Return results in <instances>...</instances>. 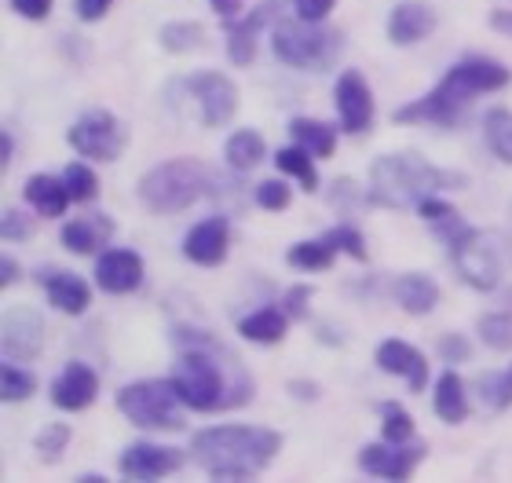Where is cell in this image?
Listing matches in <instances>:
<instances>
[{
	"instance_id": "cell-1",
	"label": "cell",
	"mask_w": 512,
	"mask_h": 483,
	"mask_svg": "<svg viewBox=\"0 0 512 483\" xmlns=\"http://www.w3.org/2000/svg\"><path fill=\"white\" fill-rule=\"evenodd\" d=\"M172 341L180 344L183 352L172 366V388L183 399V407L213 414V410H231L242 407L246 399H253V377H235L227 381L220 355H227V348L216 337H209L205 330H187L176 326Z\"/></svg>"
},
{
	"instance_id": "cell-2",
	"label": "cell",
	"mask_w": 512,
	"mask_h": 483,
	"mask_svg": "<svg viewBox=\"0 0 512 483\" xmlns=\"http://www.w3.org/2000/svg\"><path fill=\"white\" fill-rule=\"evenodd\" d=\"M282 451V436L256 425H216L191 440V458L213 480H249L260 476Z\"/></svg>"
},
{
	"instance_id": "cell-3",
	"label": "cell",
	"mask_w": 512,
	"mask_h": 483,
	"mask_svg": "<svg viewBox=\"0 0 512 483\" xmlns=\"http://www.w3.org/2000/svg\"><path fill=\"white\" fill-rule=\"evenodd\" d=\"M509 81L512 74L502 63H494V59H465V63L450 66L432 92H425L421 99L395 110V121L399 125L428 121V125L450 129V125H458L465 118V110L472 107V99L480 96V92H498Z\"/></svg>"
},
{
	"instance_id": "cell-4",
	"label": "cell",
	"mask_w": 512,
	"mask_h": 483,
	"mask_svg": "<svg viewBox=\"0 0 512 483\" xmlns=\"http://www.w3.org/2000/svg\"><path fill=\"white\" fill-rule=\"evenodd\" d=\"M469 187V176L454 169H436L421 154H381L370 165V191L366 205H384V209H410L428 194L439 191H461Z\"/></svg>"
},
{
	"instance_id": "cell-5",
	"label": "cell",
	"mask_w": 512,
	"mask_h": 483,
	"mask_svg": "<svg viewBox=\"0 0 512 483\" xmlns=\"http://www.w3.org/2000/svg\"><path fill=\"white\" fill-rule=\"evenodd\" d=\"M209 191H213V172L198 158H169L147 169L139 180V202L150 213H183Z\"/></svg>"
},
{
	"instance_id": "cell-6",
	"label": "cell",
	"mask_w": 512,
	"mask_h": 483,
	"mask_svg": "<svg viewBox=\"0 0 512 483\" xmlns=\"http://www.w3.org/2000/svg\"><path fill=\"white\" fill-rule=\"evenodd\" d=\"M271 48H275L278 63L293 66V70H311V74H322L337 63L341 55V33L326 30L322 22L308 19H282L275 22L271 30Z\"/></svg>"
},
{
	"instance_id": "cell-7",
	"label": "cell",
	"mask_w": 512,
	"mask_h": 483,
	"mask_svg": "<svg viewBox=\"0 0 512 483\" xmlns=\"http://www.w3.org/2000/svg\"><path fill=\"white\" fill-rule=\"evenodd\" d=\"M183 399L176 396L172 381H132L118 392V410L132 425L150 432H180L183 429Z\"/></svg>"
},
{
	"instance_id": "cell-8",
	"label": "cell",
	"mask_w": 512,
	"mask_h": 483,
	"mask_svg": "<svg viewBox=\"0 0 512 483\" xmlns=\"http://www.w3.org/2000/svg\"><path fill=\"white\" fill-rule=\"evenodd\" d=\"M447 249L465 286H472V290H480V293H491L494 286L502 282V257H498V249L491 246V238L480 235L476 227H469V224L458 227V231L447 238Z\"/></svg>"
},
{
	"instance_id": "cell-9",
	"label": "cell",
	"mask_w": 512,
	"mask_h": 483,
	"mask_svg": "<svg viewBox=\"0 0 512 483\" xmlns=\"http://www.w3.org/2000/svg\"><path fill=\"white\" fill-rule=\"evenodd\" d=\"M66 143L74 147L81 158L92 161H118L121 151L128 143V132L110 110H88L81 118L70 125L66 132Z\"/></svg>"
},
{
	"instance_id": "cell-10",
	"label": "cell",
	"mask_w": 512,
	"mask_h": 483,
	"mask_svg": "<svg viewBox=\"0 0 512 483\" xmlns=\"http://www.w3.org/2000/svg\"><path fill=\"white\" fill-rule=\"evenodd\" d=\"M187 92L198 99L202 107V125L205 129H224L227 121L235 118L238 110V85L220 70H202L187 81Z\"/></svg>"
},
{
	"instance_id": "cell-11",
	"label": "cell",
	"mask_w": 512,
	"mask_h": 483,
	"mask_svg": "<svg viewBox=\"0 0 512 483\" xmlns=\"http://www.w3.org/2000/svg\"><path fill=\"white\" fill-rule=\"evenodd\" d=\"M425 454L421 443H366L359 451V469L377 480H410L417 465L425 462Z\"/></svg>"
},
{
	"instance_id": "cell-12",
	"label": "cell",
	"mask_w": 512,
	"mask_h": 483,
	"mask_svg": "<svg viewBox=\"0 0 512 483\" xmlns=\"http://www.w3.org/2000/svg\"><path fill=\"white\" fill-rule=\"evenodd\" d=\"M333 103H337L341 129L348 132V136L370 132V125H374V92H370V85H366V77L359 74V70H344V74L337 77Z\"/></svg>"
},
{
	"instance_id": "cell-13",
	"label": "cell",
	"mask_w": 512,
	"mask_h": 483,
	"mask_svg": "<svg viewBox=\"0 0 512 483\" xmlns=\"http://www.w3.org/2000/svg\"><path fill=\"white\" fill-rule=\"evenodd\" d=\"M125 480H161L183 469V454L176 447H158V443H128L118 462Z\"/></svg>"
},
{
	"instance_id": "cell-14",
	"label": "cell",
	"mask_w": 512,
	"mask_h": 483,
	"mask_svg": "<svg viewBox=\"0 0 512 483\" xmlns=\"http://www.w3.org/2000/svg\"><path fill=\"white\" fill-rule=\"evenodd\" d=\"M227 242H231V227L224 216H205L202 224H194L183 235V257L202 268H216L227 260Z\"/></svg>"
},
{
	"instance_id": "cell-15",
	"label": "cell",
	"mask_w": 512,
	"mask_h": 483,
	"mask_svg": "<svg viewBox=\"0 0 512 483\" xmlns=\"http://www.w3.org/2000/svg\"><path fill=\"white\" fill-rule=\"evenodd\" d=\"M99 396V377L96 370L88 363H66L63 374L52 381V403L59 410H70V414H77V410H88L92 403H96Z\"/></svg>"
},
{
	"instance_id": "cell-16",
	"label": "cell",
	"mask_w": 512,
	"mask_h": 483,
	"mask_svg": "<svg viewBox=\"0 0 512 483\" xmlns=\"http://www.w3.org/2000/svg\"><path fill=\"white\" fill-rule=\"evenodd\" d=\"M4 359L8 363H26V359H37L44 348V322L41 315L33 312H8L4 315Z\"/></svg>"
},
{
	"instance_id": "cell-17",
	"label": "cell",
	"mask_w": 512,
	"mask_h": 483,
	"mask_svg": "<svg viewBox=\"0 0 512 483\" xmlns=\"http://www.w3.org/2000/svg\"><path fill=\"white\" fill-rule=\"evenodd\" d=\"M96 286L103 293H132L143 286V257L132 249H107L96 260Z\"/></svg>"
},
{
	"instance_id": "cell-18",
	"label": "cell",
	"mask_w": 512,
	"mask_h": 483,
	"mask_svg": "<svg viewBox=\"0 0 512 483\" xmlns=\"http://www.w3.org/2000/svg\"><path fill=\"white\" fill-rule=\"evenodd\" d=\"M432 30H436V11L425 0H403L388 11V41L395 48H410Z\"/></svg>"
},
{
	"instance_id": "cell-19",
	"label": "cell",
	"mask_w": 512,
	"mask_h": 483,
	"mask_svg": "<svg viewBox=\"0 0 512 483\" xmlns=\"http://www.w3.org/2000/svg\"><path fill=\"white\" fill-rule=\"evenodd\" d=\"M374 363L381 366L384 374H395V377H406V385H410V392H425V381H428V363L425 355L417 352L414 344L406 341H384L381 348H377Z\"/></svg>"
},
{
	"instance_id": "cell-20",
	"label": "cell",
	"mask_w": 512,
	"mask_h": 483,
	"mask_svg": "<svg viewBox=\"0 0 512 483\" xmlns=\"http://www.w3.org/2000/svg\"><path fill=\"white\" fill-rule=\"evenodd\" d=\"M41 286L48 293V301H52L55 312H66V315H81L88 312V304H92V290H88V282L74 271H59V268H41Z\"/></svg>"
},
{
	"instance_id": "cell-21",
	"label": "cell",
	"mask_w": 512,
	"mask_h": 483,
	"mask_svg": "<svg viewBox=\"0 0 512 483\" xmlns=\"http://www.w3.org/2000/svg\"><path fill=\"white\" fill-rule=\"evenodd\" d=\"M110 235H114V220L103 213H88V216H74L70 224H63L59 242H63L70 253H77V257H88V253H96L99 246H107Z\"/></svg>"
},
{
	"instance_id": "cell-22",
	"label": "cell",
	"mask_w": 512,
	"mask_h": 483,
	"mask_svg": "<svg viewBox=\"0 0 512 483\" xmlns=\"http://www.w3.org/2000/svg\"><path fill=\"white\" fill-rule=\"evenodd\" d=\"M22 194H26V202L33 205V213L44 216V220L63 216L66 205L74 202V198H70V187H66V180H55V176H48V172H37V176H30V180H26V187H22Z\"/></svg>"
},
{
	"instance_id": "cell-23",
	"label": "cell",
	"mask_w": 512,
	"mask_h": 483,
	"mask_svg": "<svg viewBox=\"0 0 512 483\" xmlns=\"http://www.w3.org/2000/svg\"><path fill=\"white\" fill-rule=\"evenodd\" d=\"M267 19H271V4H260V8L242 22L227 19V55H231L235 66H249L256 59V33H260V26H264Z\"/></svg>"
},
{
	"instance_id": "cell-24",
	"label": "cell",
	"mask_w": 512,
	"mask_h": 483,
	"mask_svg": "<svg viewBox=\"0 0 512 483\" xmlns=\"http://www.w3.org/2000/svg\"><path fill=\"white\" fill-rule=\"evenodd\" d=\"M395 301L406 315H428L436 312L439 304V286L436 279H428L421 271H406L395 279Z\"/></svg>"
},
{
	"instance_id": "cell-25",
	"label": "cell",
	"mask_w": 512,
	"mask_h": 483,
	"mask_svg": "<svg viewBox=\"0 0 512 483\" xmlns=\"http://www.w3.org/2000/svg\"><path fill=\"white\" fill-rule=\"evenodd\" d=\"M289 322L293 319L282 308H260V312H249L246 319L238 322V333L253 344H278L286 341Z\"/></svg>"
},
{
	"instance_id": "cell-26",
	"label": "cell",
	"mask_w": 512,
	"mask_h": 483,
	"mask_svg": "<svg viewBox=\"0 0 512 483\" xmlns=\"http://www.w3.org/2000/svg\"><path fill=\"white\" fill-rule=\"evenodd\" d=\"M436 414L447 425H461L469 418V396H465V381L454 370H443L436 381Z\"/></svg>"
},
{
	"instance_id": "cell-27",
	"label": "cell",
	"mask_w": 512,
	"mask_h": 483,
	"mask_svg": "<svg viewBox=\"0 0 512 483\" xmlns=\"http://www.w3.org/2000/svg\"><path fill=\"white\" fill-rule=\"evenodd\" d=\"M264 154H267L264 136H260L256 129H238V132H231V140H227V147H224L227 165H231L235 172L256 169V165L264 161Z\"/></svg>"
},
{
	"instance_id": "cell-28",
	"label": "cell",
	"mask_w": 512,
	"mask_h": 483,
	"mask_svg": "<svg viewBox=\"0 0 512 483\" xmlns=\"http://www.w3.org/2000/svg\"><path fill=\"white\" fill-rule=\"evenodd\" d=\"M289 136H293L300 147H308L315 158H330L333 147H337V129L315 118H293L289 121Z\"/></svg>"
},
{
	"instance_id": "cell-29",
	"label": "cell",
	"mask_w": 512,
	"mask_h": 483,
	"mask_svg": "<svg viewBox=\"0 0 512 483\" xmlns=\"http://www.w3.org/2000/svg\"><path fill=\"white\" fill-rule=\"evenodd\" d=\"M483 136H487V147L498 161L512 165V110L494 107L483 114Z\"/></svg>"
},
{
	"instance_id": "cell-30",
	"label": "cell",
	"mask_w": 512,
	"mask_h": 483,
	"mask_svg": "<svg viewBox=\"0 0 512 483\" xmlns=\"http://www.w3.org/2000/svg\"><path fill=\"white\" fill-rule=\"evenodd\" d=\"M311 158H315V154L297 143V147H282V151L275 154V165H278V172H289L293 180H300L304 191H319V172H315Z\"/></svg>"
},
{
	"instance_id": "cell-31",
	"label": "cell",
	"mask_w": 512,
	"mask_h": 483,
	"mask_svg": "<svg viewBox=\"0 0 512 483\" xmlns=\"http://www.w3.org/2000/svg\"><path fill=\"white\" fill-rule=\"evenodd\" d=\"M158 41L165 52L172 55H187L194 48H202L205 44V26L202 22H169V26H161Z\"/></svg>"
},
{
	"instance_id": "cell-32",
	"label": "cell",
	"mask_w": 512,
	"mask_h": 483,
	"mask_svg": "<svg viewBox=\"0 0 512 483\" xmlns=\"http://www.w3.org/2000/svg\"><path fill=\"white\" fill-rule=\"evenodd\" d=\"M333 253H337V249H333L326 238H319V242H297V246L286 253V260H289V268H297V271H326L333 264Z\"/></svg>"
},
{
	"instance_id": "cell-33",
	"label": "cell",
	"mask_w": 512,
	"mask_h": 483,
	"mask_svg": "<svg viewBox=\"0 0 512 483\" xmlns=\"http://www.w3.org/2000/svg\"><path fill=\"white\" fill-rule=\"evenodd\" d=\"M414 418L406 414L403 403H381V440L388 443H410L414 440Z\"/></svg>"
},
{
	"instance_id": "cell-34",
	"label": "cell",
	"mask_w": 512,
	"mask_h": 483,
	"mask_svg": "<svg viewBox=\"0 0 512 483\" xmlns=\"http://www.w3.org/2000/svg\"><path fill=\"white\" fill-rule=\"evenodd\" d=\"M37 392V377L30 370H19L15 363L4 359V370H0V399L4 403H22V399H30Z\"/></svg>"
},
{
	"instance_id": "cell-35",
	"label": "cell",
	"mask_w": 512,
	"mask_h": 483,
	"mask_svg": "<svg viewBox=\"0 0 512 483\" xmlns=\"http://www.w3.org/2000/svg\"><path fill=\"white\" fill-rule=\"evenodd\" d=\"M476 330H480L487 348H494V352H512V315L509 312L480 315Z\"/></svg>"
},
{
	"instance_id": "cell-36",
	"label": "cell",
	"mask_w": 512,
	"mask_h": 483,
	"mask_svg": "<svg viewBox=\"0 0 512 483\" xmlns=\"http://www.w3.org/2000/svg\"><path fill=\"white\" fill-rule=\"evenodd\" d=\"M480 403L487 410H509L512 407V377L505 374H483L480 377Z\"/></svg>"
},
{
	"instance_id": "cell-37",
	"label": "cell",
	"mask_w": 512,
	"mask_h": 483,
	"mask_svg": "<svg viewBox=\"0 0 512 483\" xmlns=\"http://www.w3.org/2000/svg\"><path fill=\"white\" fill-rule=\"evenodd\" d=\"M63 180H66V187H70V198H74V202H92L99 194L96 172L88 169V165H81V161H70V165H66Z\"/></svg>"
},
{
	"instance_id": "cell-38",
	"label": "cell",
	"mask_w": 512,
	"mask_h": 483,
	"mask_svg": "<svg viewBox=\"0 0 512 483\" xmlns=\"http://www.w3.org/2000/svg\"><path fill=\"white\" fill-rule=\"evenodd\" d=\"M66 443H70V425L59 421V425H48V429L37 436V451H41L44 462H59L66 451Z\"/></svg>"
},
{
	"instance_id": "cell-39",
	"label": "cell",
	"mask_w": 512,
	"mask_h": 483,
	"mask_svg": "<svg viewBox=\"0 0 512 483\" xmlns=\"http://www.w3.org/2000/svg\"><path fill=\"white\" fill-rule=\"evenodd\" d=\"M289 202H293V191L282 180H264L256 187V205L267 213H282V209H289Z\"/></svg>"
},
{
	"instance_id": "cell-40",
	"label": "cell",
	"mask_w": 512,
	"mask_h": 483,
	"mask_svg": "<svg viewBox=\"0 0 512 483\" xmlns=\"http://www.w3.org/2000/svg\"><path fill=\"white\" fill-rule=\"evenodd\" d=\"M326 242H330L333 249H344L352 260H366V238L359 235L352 224H341V227H333V231H326Z\"/></svg>"
},
{
	"instance_id": "cell-41",
	"label": "cell",
	"mask_w": 512,
	"mask_h": 483,
	"mask_svg": "<svg viewBox=\"0 0 512 483\" xmlns=\"http://www.w3.org/2000/svg\"><path fill=\"white\" fill-rule=\"evenodd\" d=\"M436 352H439V359L443 363H469L472 359V341L465 337V333H443L439 337V344H436Z\"/></svg>"
},
{
	"instance_id": "cell-42",
	"label": "cell",
	"mask_w": 512,
	"mask_h": 483,
	"mask_svg": "<svg viewBox=\"0 0 512 483\" xmlns=\"http://www.w3.org/2000/svg\"><path fill=\"white\" fill-rule=\"evenodd\" d=\"M0 235H4V242H30V238H33L30 216H22L19 209H4V220H0Z\"/></svg>"
},
{
	"instance_id": "cell-43",
	"label": "cell",
	"mask_w": 512,
	"mask_h": 483,
	"mask_svg": "<svg viewBox=\"0 0 512 483\" xmlns=\"http://www.w3.org/2000/svg\"><path fill=\"white\" fill-rule=\"evenodd\" d=\"M311 297H315V290L304 286V282H300V286H289L286 297H282V312H286L289 319H304V315H308Z\"/></svg>"
},
{
	"instance_id": "cell-44",
	"label": "cell",
	"mask_w": 512,
	"mask_h": 483,
	"mask_svg": "<svg viewBox=\"0 0 512 483\" xmlns=\"http://www.w3.org/2000/svg\"><path fill=\"white\" fill-rule=\"evenodd\" d=\"M417 213H421V220H428V224H443V220H450V216H458V209L447 205L443 198H436V194H428V198L417 202Z\"/></svg>"
},
{
	"instance_id": "cell-45",
	"label": "cell",
	"mask_w": 512,
	"mask_h": 483,
	"mask_svg": "<svg viewBox=\"0 0 512 483\" xmlns=\"http://www.w3.org/2000/svg\"><path fill=\"white\" fill-rule=\"evenodd\" d=\"M333 4H337V0H293V11H297V19L322 22L333 11Z\"/></svg>"
},
{
	"instance_id": "cell-46",
	"label": "cell",
	"mask_w": 512,
	"mask_h": 483,
	"mask_svg": "<svg viewBox=\"0 0 512 483\" xmlns=\"http://www.w3.org/2000/svg\"><path fill=\"white\" fill-rule=\"evenodd\" d=\"M52 4L55 0H11V11L15 15H22V19H33V22H41L52 15Z\"/></svg>"
},
{
	"instance_id": "cell-47",
	"label": "cell",
	"mask_w": 512,
	"mask_h": 483,
	"mask_svg": "<svg viewBox=\"0 0 512 483\" xmlns=\"http://www.w3.org/2000/svg\"><path fill=\"white\" fill-rule=\"evenodd\" d=\"M110 4L114 0H74V11L81 22H99L110 11Z\"/></svg>"
},
{
	"instance_id": "cell-48",
	"label": "cell",
	"mask_w": 512,
	"mask_h": 483,
	"mask_svg": "<svg viewBox=\"0 0 512 483\" xmlns=\"http://www.w3.org/2000/svg\"><path fill=\"white\" fill-rule=\"evenodd\" d=\"M333 205H352V202H366V194H359V187H355V180H337L333 183V194H330Z\"/></svg>"
},
{
	"instance_id": "cell-49",
	"label": "cell",
	"mask_w": 512,
	"mask_h": 483,
	"mask_svg": "<svg viewBox=\"0 0 512 483\" xmlns=\"http://www.w3.org/2000/svg\"><path fill=\"white\" fill-rule=\"evenodd\" d=\"M289 396L293 399H319V385H315V381H289Z\"/></svg>"
},
{
	"instance_id": "cell-50",
	"label": "cell",
	"mask_w": 512,
	"mask_h": 483,
	"mask_svg": "<svg viewBox=\"0 0 512 483\" xmlns=\"http://www.w3.org/2000/svg\"><path fill=\"white\" fill-rule=\"evenodd\" d=\"M209 8H213L220 19H238V11H242V0H209Z\"/></svg>"
},
{
	"instance_id": "cell-51",
	"label": "cell",
	"mask_w": 512,
	"mask_h": 483,
	"mask_svg": "<svg viewBox=\"0 0 512 483\" xmlns=\"http://www.w3.org/2000/svg\"><path fill=\"white\" fill-rule=\"evenodd\" d=\"M491 26H494L498 33H505V37H512V11L494 8V11H491Z\"/></svg>"
},
{
	"instance_id": "cell-52",
	"label": "cell",
	"mask_w": 512,
	"mask_h": 483,
	"mask_svg": "<svg viewBox=\"0 0 512 483\" xmlns=\"http://www.w3.org/2000/svg\"><path fill=\"white\" fill-rule=\"evenodd\" d=\"M0 271H4V275H0V286L8 290L11 282L19 279V264H15V260H11V257H4V260H0Z\"/></svg>"
},
{
	"instance_id": "cell-53",
	"label": "cell",
	"mask_w": 512,
	"mask_h": 483,
	"mask_svg": "<svg viewBox=\"0 0 512 483\" xmlns=\"http://www.w3.org/2000/svg\"><path fill=\"white\" fill-rule=\"evenodd\" d=\"M0 165H4V169L11 165V132H4V158H0Z\"/></svg>"
},
{
	"instance_id": "cell-54",
	"label": "cell",
	"mask_w": 512,
	"mask_h": 483,
	"mask_svg": "<svg viewBox=\"0 0 512 483\" xmlns=\"http://www.w3.org/2000/svg\"><path fill=\"white\" fill-rule=\"evenodd\" d=\"M509 377H512V366H509Z\"/></svg>"
}]
</instances>
